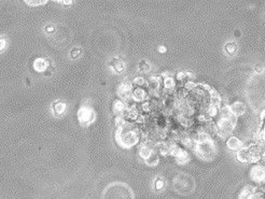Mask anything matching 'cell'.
Here are the masks:
<instances>
[{
  "mask_svg": "<svg viewBox=\"0 0 265 199\" xmlns=\"http://www.w3.org/2000/svg\"><path fill=\"white\" fill-rule=\"evenodd\" d=\"M217 112H218V107H216L215 105H210V107L207 110V113H208L209 116H216Z\"/></svg>",
  "mask_w": 265,
  "mask_h": 199,
  "instance_id": "21",
  "label": "cell"
},
{
  "mask_svg": "<svg viewBox=\"0 0 265 199\" xmlns=\"http://www.w3.org/2000/svg\"><path fill=\"white\" fill-rule=\"evenodd\" d=\"M235 35H236V36H237V37H238V36H239V33H238V30H237V31H236V33H235Z\"/></svg>",
  "mask_w": 265,
  "mask_h": 199,
  "instance_id": "33",
  "label": "cell"
},
{
  "mask_svg": "<svg viewBox=\"0 0 265 199\" xmlns=\"http://www.w3.org/2000/svg\"><path fill=\"white\" fill-rule=\"evenodd\" d=\"M158 163V155H155V153H153L149 158L146 159V164L149 165V166H155Z\"/></svg>",
  "mask_w": 265,
  "mask_h": 199,
  "instance_id": "16",
  "label": "cell"
},
{
  "mask_svg": "<svg viewBox=\"0 0 265 199\" xmlns=\"http://www.w3.org/2000/svg\"><path fill=\"white\" fill-rule=\"evenodd\" d=\"M220 103H221V98H220V96L218 95V93L212 92L211 93V105H215L216 107L219 108Z\"/></svg>",
  "mask_w": 265,
  "mask_h": 199,
  "instance_id": "14",
  "label": "cell"
},
{
  "mask_svg": "<svg viewBox=\"0 0 265 199\" xmlns=\"http://www.w3.org/2000/svg\"><path fill=\"white\" fill-rule=\"evenodd\" d=\"M185 75H186L185 73H183V72H179V73H178L177 77H178V79H179V80H182L184 77H185Z\"/></svg>",
  "mask_w": 265,
  "mask_h": 199,
  "instance_id": "29",
  "label": "cell"
},
{
  "mask_svg": "<svg viewBox=\"0 0 265 199\" xmlns=\"http://www.w3.org/2000/svg\"><path fill=\"white\" fill-rule=\"evenodd\" d=\"M261 138H262L263 141H265V127H264V130H263L262 135H261Z\"/></svg>",
  "mask_w": 265,
  "mask_h": 199,
  "instance_id": "32",
  "label": "cell"
},
{
  "mask_svg": "<svg viewBox=\"0 0 265 199\" xmlns=\"http://www.w3.org/2000/svg\"><path fill=\"white\" fill-rule=\"evenodd\" d=\"M185 87L188 88V90H192V88H194L195 87V84L193 83V82H186V84H185Z\"/></svg>",
  "mask_w": 265,
  "mask_h": 199,
  "instance_id": "27",
  "label": "cell"
},
{
  "mask_svg": "<svg viewBox=\"0 0 265 199\" xmlns=\"http://www.w3.org/2000/svg\"><path fill=\"white\" fill-rule=\"evenodd\" d=\"M231 110H232V113L234 114L235 116H240L243 115L244 113L246 112V107L243 102H234L231 107Z\"/></svg>",
  "mask_w": 265,
  "mask_h": 199,
  "instance_id": "6",
  "label": "cell"
},
{
  "mask_svg": "<svg viewBox=\"0 0 265 199\" xmlns=\"http://www.w3.org/2000/svg\"><path fill=\"white\" fill-rule=\"evenodd\" d=\"M236 45H235L234 43H228L225 45V51L228 53L230 55H233L235 52H236Z\"/></svg>",
  "mask_w": 265,
  "mask_h": 199,
  "instance_id": "19",
  "label": "cell"
},
{
  "mask_svg": "<svg viewBox=\"0 0 265 199\" xmlns=\"http://www.w3.org/2000/svg\"><path fill=\"white\" fill-rule=\"evenodd\" d=\"M82 53V51L80 50V48H73L72 51H71V56H72V58H78V56H80Z\"/></svg>",
  "mask_w": 265,
  "mask_h": 199,
  "instance_id": "25",
  "label": "cell"
},
{
  "mask_svg": "<svg viewBox=\"0 0 265 199\" xmlns=\"http://www.w3.org/2000/svg\"><path fill=\"white\" fill-rule=\"evenodd\" d=\"M78 117H79V121L82 125H90L91 123L94 121L95 118V113L93 111L92 108L90 107H82L81 109L79 110V113H78Z\"/></svg>",
  "mask_w": 265,
  "mask_h": 199,
  "instance_id": "3",
  "label": "cell"
},
{
  "mask_svg": "<svg viewBox=\"0 0 265 199\" xmlns=\"http://www.w3.org/2000/svg\"><path fill=\"white\" fill-rule=\"evenodd\" d=\"M145 96H146L145 90H141V88H137V90H135L134 92H133V98L137 101L143 100V99H145Z\"/></svg>",
  "mask_w": 265,
  "mask_h": 199,
  "instance_id": "13",
  "label": "cell"
},
{
  "mask_svg": "<svg viewBox=\"0 0 265 199\" xmlns=\"http://www.w3.org/2000/svg\"><path fill=\"white\" fill-rule=\"evenodd\" d=\"M165 183H164V180L162 179H158L155 181V188L156 189H162L163 187H164Z\"/></svg>",
  "mask_w": 265,
  "mask_h": 199,
  "instance_id": "23",
  "label": "cell"
},
{
  "mask_svg": "<svg viewBox=\"0 0 265 199\" xmlns=\"http://www.w3.org/2000/svg\"><path fill=\"white\" fill-rule=\"evenodd\" d=\"M176 158H177V162L179 163V164H185V163L189 160V155L184 150L180 149L179 152H178V154L176 155Z\"/></svg>",
  "mask_w": 265,
  "mask_h": 199,
  "instance_id": "12",
  "label": "cell"
},
{
  "mask_svg": "<svg viewBox=\"0 0 265 199\" xmlns=\"http://www.w3.org/2000/svg\"><path fill=\"white\" fill-rule=\"evenodd\" d=\"M263 70H264V68H263L262 66H259V65H258V66L255 67V71H256L258 73H262Z\"/></svg>",
  "mask_w": 265,
  "mask_h": 199,
  "instance_id": "28",
  "label": "cell"
},
{
  "mask_svg": "<svg viewBox=\"0 0 265 199\" xmlns=\"http://www.w3.org/2000/svg\"><path fill=\"white\" fill-rule=\"evenodd\" d=\"M131 86L129 83H121L118 88L119 95H120V97L122 99L131 98Z\"/></svg>",
  "mask_w": 265,
  "mask_h": 199,
  "instance_id": "5",
  "label": "cell"
},
{
  "mask_svg": "<svg viewBox=\"0 0 265 199\" xmlns=\"http://www.w3.org/2000/svg\"><path fill=\"white\" fill-rule=\"evenodd\" d=\"M252 180L256 182H263L265 181V168L262 166H255L252 168L250 172Z\"/></svg>",
  "mask_w": 265,
  "mask_h": 199,
  "instance_id": "4",
  "label": "cell"
},
{
  "mask_svg": "<svg viewBox=\"0 0 265 199\" xmlns=\"http://www.w3.org/2000/svg\"><path fill=\"white\" fill-rule=\"evenodd\" d=\"M226 145H228V149L232 150V151H236V150L240 149L241 142L239 141L238 138H236V137H231L228 140V142H226Z\"/></svg>",
  "mask_w": 265,
  "mask_h": 199,
  "instance_id": "9",
  "label": "cell"
},
{
  "mask_svg": "<svg viewBox=\"0 0 265 199\" xmlns=\"http://www.w3.org/2000/svg\"><path fill=\"white\" fill-rule=\"evenodd\" d=\"M112 108H113V112L116 114H122L123 112L125 111V105L123 101L121 100H115L113 102V105H112Z\"/></svg>",
  "mask_w": 265,
  "mask_h": 199,
  "instance_id": "11",
  "label": "cell"
},
{
  "mask_svg": "<svg viewBox=\"0 0 265 199\" xmlns=\"http://www.w3.org/2000/svg\"><path fill=\"white\" fill-rule=\"evenodd\" d=\"M116 141L123 147H131L138 142V134L131 125L124 124L123 126L118 127Z\"/></svg>",
  "mask_w": 265,
  "mask_h": 199,
  "instance_id": "2",
  "label": "cell"
},
{
  "mask_svg": "<svg viewBox=\"0 0 265 199\" xmlns=\"http://www.w3.org/2000/svg\"><path fill=\"white\" fill-rule=\"evenodd\" d=\"M101 199H134V194L128 185L115 182L103 189Z\"/></svg>",
  "mask_w": 265,
  "mask_h": 199,
  "instance_id": "1",
  "label": "cell"
},
{
  "mask_svg": "<svg viewBox=\"0 0 265 199\" xmlns=\"http://www.w3.org/2000/svg\"><path fill=\"white\" fill-rule=\"evenodd\" d=\"M113 67L116 72H122L124 70V63L122 60H120V59H114Z\"/></svg>",
  "mask_w": 265,
  "mask_h": 199,
  "instance_id": "15",
  "label": "cell"
},
{
  "mask_svg": "<svg viewBox=\"0 0 265 199\" xmlns=\"http://www.w3.org/2000/svg\"><path fill=\"white\" fill-rule=\"evenodd\" d=\"M48 66H49L48 60L44 58H37L35 60V63H33V68H35V70L38 71V72L44 71L48 68Z\"/></svg>",
  "mask_w": 265,
  "mask_h": 199,
  "instance_id": "8",
  "label": "cell"
},
{
  "mask_svg": "<svg viewBox=\"0 0 265 199\" xmlns=\"http://www.w3.org/2000/svg\"><path fill=\"white\" fill-rule=\"evenodd\" d=\"M134 83H136V84H138V85H142V84H145L146 83V81H145V79H143V78H136V79L134 80Z\"/></svg>",
  "mask_w": 265,
  "mask_h": 199,
  "instance_id": "26",
  "label": "cell"
},
{
  "mask_svg": "<svg viewBox=\"0 0 265 199\" xmlns=\"http://www.w3.org/2000/svg\"><path fill=\"white\" fill-rule=\"evenodd\" d=\"M8 45V40L5 37H0V53L3 52Z\"/></svg>",
  "mask_w": 265,
  "mask_h": 199,
  "instance_id": "20",
  "label": "cell"
},
{
  "mask_svg": "<svg viewBox=\"0 0 265 199\" xmlns=\"http://www.w3.org/2000/svg\"><path fill=\"white\" fill-rule=\"evenodd\" d=\"M139 69H140L141 71H143V72H149L150 69H151V67H150V65L147 63V61L142 60V61H140V63H139Z\"/></svg>",
  "mask_w": 265,
  "mask_h": 199,
  "instance_id": "18",
  "label": "cell"
},
{
  "mask_svg": "<svg viewBox=\"0 0 265 199\" xmlns=\"http://www.w3.org/2000/svg\"><path fill=\"white\" fill-rule=\"evenodd\" d=\"M66 109H67V105H66V103L63 102V101H56V102H54L52 105L53 112H54V114L57 116L63 115V114L65 113Z\"/></svg>",
  "mask_w": 265,
  "mask_h": 199,
  "instance_id": "7",
  "label": "cell"
},
{
  "mask_svg": "<svg viewBox=\"0 0 265 199\" xmlns=\"http://www.w3.org/2000/svg\"><path fill=\"white\" fill-rule=\"evenodd\" d=\"M44 30H45V33H48V35H52V33H55V27L53 26V25H46L45 26V29H44Z\"/></svg>",
  "mask_w": 265,
  "mask_h": 199,
  "instance_id": "24",
  "label": "cell"
},
{
  "mask_svg": "<svg viewBox=\"0 0 265 199\" xmlns=\"http://www.w3.org/2000/svg\"><path fill=\"white\" fill-rule=\"evenodd\" d=\"M260 152H261V153H262V155H263V156H265V144H263L262 147H261Z\"/></svg>",
  "mask_w": 265,
  "mask_h": 199,
  "instance_id": "30",
  "label": "cell"
},
{
  "mask_svg": "<svg viewBox=\"0 0 265 199\" xmlns=\"http://www.w3.org/2000/svg\"><path fill=\"white\" fill-rule=\"evenodd\" d=\"M153 153H154L153 150H152L148 144L141 145L140 150H139V155H140V157L142 158V159H145V160L147 159V158H149Z\"/></svg>",
  "mask_w": 265,
  "mask_h": 199,
  "instance_id": "10",
  "label": "cell"
},
{
  "mask_svg": "<svg viewBox=\"0 0 265 199\" xmlns=\"http://www.w3.org/2000/svg\"><path fill=\"white\" fill-rule=\"evenodd\" d=\"M158 52H160V53H165V52H166V48H165V46H160V48H158Z\"/></svg>",
  "mask_w": 265,
  "mask_h": 199,
  "instance_id": "31",
  "label": "cell"
},
{
  "mask_svg": "<svg viewBox=\"0 0 265 199\" xmlns=\"http://www.w3.org/2000/svg\"><path fill=\"white\" fill-rule=\"evenodd\" d=\"M164 86H165V88H167V90H170V88H173V86H175V81L173 80V78L167 77L166 79H165V81H164Z\"/></svg>",
  "mask_w": 265,
  "mask_h": 199,
  "instance_id": "17",
  "label": "cell"
},
{
  "mask_svg": "<svg viewBox=\"0 0 265 199\" xmlns=\"http://www.w3.org/2000/svg\"><path fill=\"white\" fill-rule=\"evenodd\" d=\"M25 1L31 6H38V5H41V3L45 2L46 0H25Z\"/></svg>",
  "mask_w": 265,
  "mask_h": 199,
  "instance_id": "22",
  "label": "cell"
}]
</instances>
